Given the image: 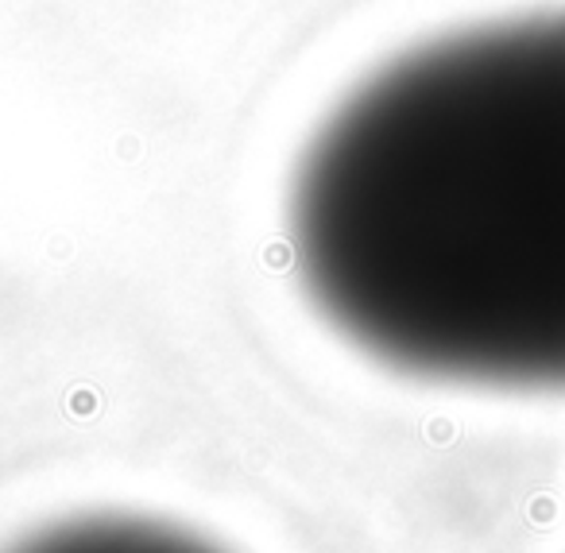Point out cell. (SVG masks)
Instances as JSON below:
<instances>
[{
    "mask_svg": "<svg viewBox=\"0 0 565 553\" xmlns=\"http://www.w3.org/2000/svg\"><path fill=\"white\" fill-rule=\"evenodd\" d=\"M287 244L372 364L565 395V12L446 35L349 94L291 174Z\"/></svg>",
    "mask_w": 565,
    "mask_h": 553,
    "instance_id": "6da1fadb",
    "label": "cell"
},
{
    "mask_svg": "<svg viewBox=\"0 0 565 553\" xmlns=\"http://www.w3.org/2000/svg\"><path fill=\"white\" fill-rule=\"evenodd\" d=\"M4 553H228L190 527L156 514L97 511L32 530Z\"/></svg>",
    "mask_w": 565,
    "mask_h": 553,
    "instance_id": "7a4b0ae2",
    "label": "cell"
}]
</instances>
